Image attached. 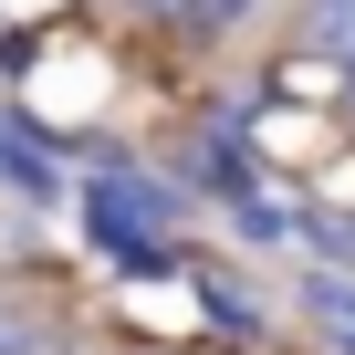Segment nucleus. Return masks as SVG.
<instances>
[{"instance_id": "f03ea898", "label": "nucleus", "mask_w": 355, "mask_h": 355, "mask_svg": "<svg viewBox=\"0 0 355 355\" xmlns=\"http://www.w3.org/2000/svg\"><path fill=\"white\" fill-rule=\"evenodd\" d=\"M345 94H355V63H345Z\"/></svg>"}, {"instance_id": "f257e3e1", "label": "nucleus", "mask_w": 355, "mask_h": 355, "mask_svg": "<svg viewBox=\"0 0 355 355\" xmlns=\"http://www.w3.org/2000/svg\"><path fill=\"white\" fill-rule=\"evenodd\" d=\"M189 220L178 209V189H157L146 167H105V178H84V230L115 251V261H136V272H157L167 261V230Z\"/></svg>"}]
</instances>
